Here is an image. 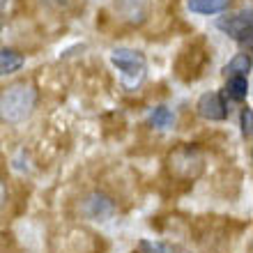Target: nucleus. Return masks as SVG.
Returning a JSON list of instances; mask_svg holds the SVG:
<instances>
[{"label":"nucleus","instance_id":"9b49d317","mask_svg":"<svg viewBox=\"0 0 253 253\" xmlns=\"http://www.w3.org/2000/svg\"><path fill=\"white\" fill-rule=\"evenodd\" d=\"M249 69H251V58L247 53H240L223 67V74L226 76H247Z\"/></svg>","mask_w":253,"mask_h":253},{"label":"nucleus","instance_id":"6e6552de","mask_svg":"<svg viewBox=\"0 0 253 253\" xmlns=\"http://www.w3.org/2000/svg\"><path fill=\"white\" fill-rule=\"evenodd\" d=\"M230 5V0H187V7L193 14H219Z\"/></svg>","mask_w":253,"mask_h":253},{"label":"nucleus","instance_id":"4468645a","mask_svg":"<svg viewBox=\"0 0 253 253\" xmlns=\"http://www.w3.org/2000/svg\"><path fill=\"white\" fill-rule=\"evenodd\" d=\"M242 133L244 136H251V108H242Z\"/></svg>","mask_w":253,"mask_h":253},{"label":"nucleus","instance_id":"1a4fd4ad","mask_svg":"<svg viewBox=\"0 0 253 253\" xmlns=\"http://www.w3.org/2000/svg\"><path fill=\"white\" fill-rule=\"evenodd\" d=\"M23 55L12 51V48H2L0 51V76H5V74H12V72H19L21 67H23Z\"/></svg>","mask_w":253,"mask_h":253},{"label":"nucleus","instance_id":"7ed1b4c3","mask_svg":"<svg viewBox=\"0 0 253 253\" xmlns=\"http://www.w3.org/2000/svg\"><path fill=\"white\" fill-rule=\"evenodd\" d=\"M251 23H253L251 9H244V12H237V14H233V16H221V19L216 21V28L223 30L228 37L237 40L240 44L251 46Z\"/></svg>","mask_w":253,"mask_h":253},{"label":"nucleus","instance_id":"423d86ee","mask_svg":"<svg viewBox=\"0 0 253 253\" xmlns=\"http://www.w3.org/2000/svg\"><path fill=\"white\" fill-rule=\"evenodd\" d=\"M113 212H115L113 203H111V198L104 196V193H90V196L83 200V214L90 216V219L104 221V219H108Z\"/></svg>","mask_w":253,"mask_h":253},{"label":"nucleus","instance_id":"f8f14e48","mask_svg":"<svg viewBox=\"0 0 253 253\" xmlns=\"http://www.w3.org/2000/svg\"><path fill=\"white\" fill-rule=\"evenodd\" d=\"M173 122H175V115L166 106L154 108V113L150 115V125L157 126V129H168V126H173Z\"/></svg>","mask_w":253,"mask_h":253},{"label":"nucleus","instance_id":"9d476101","mask_svg":"<svg viewBox=\"0 0 253 253\" xmlns=\"http://www.w3.org/2000/svg\"><path fill=\"white\" fill-rule=\"evenodd\" d=\"M226 92H228V97H230V99H235V101L247 99V94H249V81H247V76H228Z\"/></svg>","mask_w":253,"mask_h":253},{"label":"nucleus","instance_id":"39448f33","mask_svg":"<svg viewBox=\"0 0 253 253\" xmlns=\"http://www.w3.org/2000/svg\"><path fill=\"white\" fill-rule=\"evenodd\" d=\"M198 113H200V118L212 120V122L223 120L228 113L226 101H223V97H221L219 92H205L198 99Z\"/></svg>","mask_w":253,"mask_h":253},{"label":"nucleus","instance_id":"dca6fc26","mask_svg":"<svg viewBox=\"0 0 253 253\" xmlns=\"http://www.w3.org/2000/svg\"><path fill=\"white\" fill-rule=\"evenodd\" d=\"M2 5H5V0H0V28H2Z\"/></svg>","mask_w":253,"mask_h":253},{"label":"nucleus","instance_id":"20e7f679","mask_svg":"<svg viewBox=\"0 0 253 253\" xmlns=\"http://www.w3.org/2000/svg\"><path fill=\"white\" fill-rule=\"evenodd\" d=\"M205 65H207V53L198 46H191L180 55V60H177V74H180V79H184V81L198 79L200 72L205 69Z\"/></svg>","mask_w":253,"mask_h":253},{"label":"nucleus","instance_id":"0eeeda50","mask_svg":"<svg viewBox=\"0 0 253 253\" xmlns=\"http://www.w3.org/2000/svg\"><path fill=\"white\" fill-rule=\"evenodd\" d=\"M118 12L122 14V19L140 23L147 14V5L145 0H118Z\"/></svg>","mask_w":253,"mask_h":253},{"label":"nucleus","instance_id":"2eb2a0df","mask_svg":"<svg viewBox=\"0 0 253 253\" xmlns=\"http://www.w3.org/2000/svg\"><path fill=\"white\" fill-rule=\"evenodd\" d=\"M5 198H7V189H5V184L0 182V205L5 203Z\"/></svg>","mask_w":253,"mask_h":253},{"label":"nucleus","instance_id":"f03ea898","mask_svg":"<svg viewBox=\"0 0 253 253\" xmlns=\"http://www.w3.org/2000/svg\"><path fill=\"white\" fill-rule=\"evenodd\" d=\"M111 62L120 72V81L125 87L133 90V87H138L143 83L145 72H147V60L140 51H133V48H113L111 51Z\"/></svg>","mask_w":253,"mask_h":253},{"label":"nucleus","instance_id":"ddd939ff","mask_svg":"<svg viewBox=\"0 0 253 253\" xmlns=\"http://www.w3.org/2000/svg\"><path fill=\"white\" fill-rule=\"evenodd\" d=\"M140 251L143 253H177L170 244H161V242H140Z\"/></svg>","mask_w":253,"mask_h":253},{"label":"nucleus","instance_id":"f257e3e1","mask_svg":"<svg viewBox=\"0 0 253 253\" xmlns=\"http://www.w3.org/2000/svg\"><path fill=\"white\" fill-rule=\"evenodd\" d=\"M37 106V90L30 83H14L0 92V120L16 125L30 118Z\"/></svg>","mask_w":253,"mask_h":253}]
</instances>
